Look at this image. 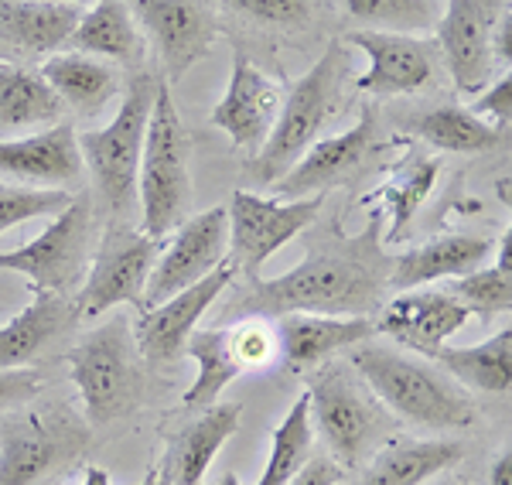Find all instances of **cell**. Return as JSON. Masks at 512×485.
I'll return each instance as SVG.
<instances>
[{
	"instance_id": "17",
	"label": "cell",
	"mask_w": 512,
	"mask_h": 485,
	"mask_svg": "<svg viewBox=\"0 0 512 485\" xmlns=\"http://www.w3.org/2000/svg\"><path fill=\"white\" fill-rule=\"evenodd\" d=\"M349 45L359 48L369 59L362 72L359 89L373 96H410L431 86L434 79V48L414 35H396V31H352Z\"/></svg>"
},
{
	"instance_id": "22",
	"label": "cell",
	"mask_w": 512,
	"mask_h": 485,
	"mask_svg": "<svg viewBox=\"0 0 512 485\" xmlns=\"http://www.w3.org/2000/svg\"><path fill=\"white\" fill-rule=\"evenodd\" d=\"M79 18V0H0V45L21 55L59 52Z\"/></svg>"
},
{
	"instance_id": "14",
	"label": "cell",
	"mask_w": 512,
	"mask_h": 485,
	"mask_svg": "<svg viewBox=\"0 0 512 485\" xmlns=\"http://www.w3.org/2000/svg\"><path fill=\"white\" fill-rule=\"evenodd\" d=\"M233 277H236V267L226 260L222 267L205 274L202 281H195L192 287L171 294L168 301L154 304V308L140 311V322L134 332L140 356H144L147 363H171V359L185 356L188 335L198 328L205 311L226 294Z\"/></svg>"
},
{
	"instance_id": "45",
	"label": "cell",
	"mask_w": 512,
	"mask_h": 485,
	"mask_svg": "<svg viewBox=\"0 0 512 485\" xmlns=\"http://www.w3.org/2000/svg\"><path fill=\"white\" fill-rule=\"evenodd\" d=\"M79 485H113V482H110V472H106V468L89 465L86 468V479H82ZM140 485H161V472H158V468H154V472H147V479L140 482Z\"/></svg>"
},
{
	"instance_id": "28",
	"label": "cell",
	"mask_w": 512,
	"mask_h": 485,
	"mask_svg": "<svg viewBox=\"0 0 512 485\" xmlns=\"http://www.w3.org/2000/svg\"><path fill=\"white\" fill-rule=\"evenodd\" d=\"M76 52L96 55V59L117 65H140L144 62V35L137 28V18L130 14L127 0H96L72 31Z\"/></svg>"
},
{
	"instance_id": "44",
	"label": "cell",
	"mask_w": 512,
	"mask_h": 485,
	"mask_svg": "<svg viewBox=\"0 0 512 485\" xmlns=\"http://www.w3.org/2000/svg\"><path fill=\"white\" fill-rule=\"evenodd\" d=\"M489 485H512V451L509 448H502L499 455L492 458Z\"/></svg>"
},
{
	"instance_id": "47",
	"label": "cell",
	"mask_w": 512,
	"mask_h": 485,
	"mask_svg": "<svg viewBox=\"0 0 512 485\" xmlns=\"http://www.w3.org/2000/svg\"><path fill=\"white\" fill-rule=\"evenodd\" d=\"M216 485H243V482H239L233 472H226V475H222V479H219Z\"/></svg>"
},
{
	"instance_id": "5",
	"label": "cell",
	"mask_w": 512,
	"mask_h": 485,
	"mask_svg": "<svg viewBox=\"0 0 512 485\" xmlns=\"http://www.w3.org/2000/svg\"><path fill=\"white\" fill-rule=\"evenodd\" d=\"M311 424L345 468L373 458L393 431V417L349 366H321L308 376Z\"/></svg>"
},
{
	"instance_id": "4",
	"label": "cell",
	"mask_w": 512,
	"mask_h": 485,
	"mask_svg": "<svg viewBox=\"0 0 512 485\" xmlns=\"http://www.w3.org/2000/svg\"><path fill=\"white\" fill-rule=\"evenodd\" d=\"M192 202V175H188V137L171 100V86L158 79L154 106L147 117L144 151L137 171V209L140 229L151 240H161L185 223Z\"/></svg>"
},
{
	"instance_id": "40",
	"label": "cell",
	"mask_w": 512,
	"mask_h": 485,
	"mask_svg": "<svg viewBox=\"0 0 512 485\" xmlns=\"http://www.w3.org/2000/svg\"><path fill=\"white\" fill-rule=\"evenodd\" d=\"M475 117H482L485 123H495V127H506L512 117V82L509 76L492 79L489 86L478 93V100L472 106Z\"/></svg>"
},
{
	"instance_id": "36",
	"label": "cell",
	"mask_w": 512,
	"mask_h": 485,
	"mask_svg": "<svg viewBox=\"0 0 512 485\" xmlns=\"http://www.w3.org/2000/svg\"><path fill=\"white\" fill-rule=\"evenodd\" d=\"M448 294L465 304L468 315L492 322L499 315H509L512 308V274L499 267H478L465 277H454Z\"/></svg>"
},
{
	"instance_id": "48",
	"label": "cell",
	"mask_w": 512,
	"mask_h": 485,
	"mask_svg": "<svg viewBox=\"0 0 512 485\" xmlns=\"http://www.w3.org/2000/svg\"><path fill=\"white\" fill-rule=\"evenodd\" d=\"M441 485H461V482H441Z\"/></svg>"
},
{
	"instance_id": "29",
	"label": "cell",
	"mask_w": 512,
	"mask_h": 485,
	"mask_svg": "<svg viewBox=\"0 0 512 485\" xmlns=\"http://www.w3.org/2000/svg\"><path fill=\"white\" fill-rule=\"evenodd\" d=\"M185 356L198 366L192 386L185 390V407H212L219 400V393L229 383H236L246 373L233 349V328H195L185 342Z\"/></svg>"
},
{
	"instance_id": "11",
	"label": "cell",
	"mask_w": 512,
	"mask_h": 485,
	"mask_svg": "<svg viewBox=\"0 0 512 485\" xmlns=\"http://www.w3.org/2000/svg\"><path fill=\"white\" fill-rule=\"evenodd\" d=\"M509 14L506 0H448L437 18V45L444 69L461 96H478L495 76L492 41Z\"/></svg>"
},
{
	"instance_id": "39",
	"label": "cell",
	"mask_w": 512,
	"mask_h": 485,
	"mask_svg": "<svg viewBox=\"0 0 512 485\" xmlns=\"http://www.w3.org/2000/svg\"><path fill=\"white\" fill-rule=\"evenodd\" d=\"M233 349L243 369H260V366H267L270 359H277V335H274V328H267L260 318H250L246 325L233 328Z\"/></svg>"
},
{
	"instance_id": "19",
	"label": "cell",
	"mask_w": 512,
	"mask_h": 485,
	"mask_svg": "<svg viewBox=\"0 0 512 485\" xmlns=\"http://www.w3.org/2000/svg\"><path fill=\"white\" fill-rule=\"evenodd\" d=\"M376 144V120L373 113H362L359 123L325 141H315L301 154V161L287 171L277 185V199H308V195H325L328 188L349 182L362 161L373 154Z\"/></svg>"
},
{
	"instance_id": "43",
	"label": "cell",
	"mask_w": 512,
	"mask_h": 485,
	"mask_svg": "<svg viewBox=\"0 0 512 485\" xmlns=\"http://www.w3.org/2000/svg\"><path fill=\"white\" fill-rule=\"evenodd\" d=\"M492 55H495V65H509L512 62V18L499 21V31H495V41H492Z\"/></svg>"
},
{
	"instance_id": "7",
	"label": "cell",
	"mask_w": 512,
	"mask_h": 485,
	"mask_svg": "<svg viewBox=\"0 0 512 485\" xmlns=\"http://www.w3.org/2000/svg\"><path fill=\"white\" fill-rule=\"evenodd\" d=\"M72 383L93 424L127 417L140 400V352L127 318L99 325L65 352Z\"/></svg>"
},
{
	"instance_id": "27",
	"label": "cell",
	"mask_w": 512,
	"mask_h": 485,
	"mask_svg": "<svg viewBox=\"0 0 512 485\" xmlns=\"http://www.w3.org/2000/svg\"><path fill=\"white\" fill-rule=\"evenodd\" d=\"M461 455H465V445L454 438L393 441L369 458L359 485H427L434 475L458 465Z\"/></svg>"
},
{
	"instance_id": "26",
	"label": "cell",
	"mask_w": 512,
	"mask_h": 485,
	"mask_svg": "<svg viewBox=\"0 0 512 485\" xmlns=\"http://www.w3.org/2000/svg\"><path fill=\"white\" fill-rule=\"evenodd\" d=\"M79 318L76 301L59 294H35L11 322L0 325V369H18L48 349Z\"/></svg>"
},
{
	"instance_id": "18",
	"label": "cell",
	"mask_w": 512,
	"mask_h": 485,
	"mask_svg": "<svg viewBox=\"0 0 512 485\" xmlns=\"http://www.w3.org/2000/svg\"><path fill=\"white\" fill-rule=\"evenodd\" d=\"M280 106H284V86L256 69L246 55L236 52L233 76H229L226 93L212 110V123L226 130L236 147L256 154L274 130Z\"/></svg>"
},
{
	"instance_id": "30",
	"label": "cell",
	"mask_w": 512,
	"mask_h": 485,
	"mask_svg": "<svg viewBox=\"0 0 512 485\" xmlns=\"http://www.w3.org/2000/svg\"><path fill=\"white\" fill-rule=\"evenodd\" d=\"M437 363L451 380L461 386H472L482 393H509L512 386V332L489 335L485 342L475 345H441L437 349Z\"/></svg>"
},
{
	"instance_id": "41",
	"label": "cell",
	"mask_w": 512,
	"mask_h": 485,
	"mask_svg": "<svg viewBox=\"0 0 512 485\" xmlns=\"http://www.w3.org/2000/svg\"><path fill=\"white\" fill-rule=\"evenodd\" d=\"M38 373L35 369H0V414L14 407H24L28 400H35L38 393Z\"/></svg>"
},
{
	"instance_id": "16",
	"label": "cell",
	"mask_w": 512,
	"mask_h": 485,
	"mask_svg": "<svg viewBox=\"0 0 512 485\" xmlns=\"http://www.w3.org/2000/svg\"><path fill=\"white\" fill-rule=\"evenodd\" d=\"M137 24H144L158 45L164 82H178L212 48L219 28L198 0H127Z\"/></svg>"
},
{
	"instance_id": "34",
	"label": "cell",
	"mask_w": 512,
	"mask_h": 485,
	"mask_svg": "<svg viewBox=\"0 0 512 485\" xmlns=\"http://www.w3.org/2000/svg\"><path fill=\"white\" fill-rule=\"evenodd\" d=\"M311 448H315V424H311L308 393H301L284 414V421L270 434L267 468H263L256 485H291L294 475L308 465Z\"/></svg>"
},
{
	"instance_id": "21",
	"label": "cell",
	"mask_w": 512,
	"mask_h": 485,
	"mask_svg": "<svg viewBox=\"0 0 512 485\" xmlns=\"http://www.w3.org/2000/svg\"><path fill=\"white\" fill-rule=\"evenodd\" d=\"M277 356L287 369L308 373L376 335V322L366 315H280L277 318Z\"/></svg>"
},
{
	"instance_id": "42",
	"label": "cell",
	"mask_w": 512,
	"mask_h": 485,
	"mask_svg": "<svg viewBox=\"0 0 512 485\" xmlns=\"http://www.w3.org/2000/svg\"><path fill=\"white\" fill-rule=\"evenodd\" d=\"M342 482V468L332 458H315L294 475L291 485H338Z\"/></svg>"
},
{
	"instance_id": "3",
	"label": "cell",
	"mask_w": 512,
	"mask_h": 485,
	"mask_svg": "<svg viewBox=\"0 0 512 485\" xmlns=\"http://www.w3.org/2000/svg\"><path fill=\"white\" fill-rule=\"evenodd\" d=\"M345 72H349V52H345V45L332 41L321 52V59L287 89L274 130H270L260 151L253 154L250 175L256 182H280L301 161V154L318 141V134L338 113V103H342Z\"/></svg>"
},
{
	"instance_id": "8",
	"label": "cell",
	"mask_w": 512,
	"mask_h": 485,
	"mask_svg": "<svg viewBox=\"0 0 512 485\" xmlns=\"http://www.w3.org/2000/svg\"><path fill=\"white\" fill-rule=\"evenodd\" d=\"M89 243H93V209L86 199H72L35 240L0 253V270L28 277L35 294L69 298L86 277Z\"/></svg>"
},
{
	"instance_id": "33",
	"label": "cell",
	"mask_w": 512,
	"mask_h": 485,
	"mask_svg": "<svg viewBox=\"0 0 512 485\" xmlns=\"http://www.w3.org/2000/svg\"><path fill=\"white\" fill-rule=\"evenodd\" d=\"M414 134L437 151L451 154H485L502 141L499 127L475 117L465 106H434L414 120Z\"/></svg>"
},
{
	"instance_id": "15",
	"label": "cell",
	"mask_w": 512,
	"mask_h": 485,
	"mask_svg": "<svg viewBox=\"0 0 512 485\" xmlns=\"http://www.w3.org/2000/svg\"><path fill=\"white\" fill-rule=\"evenodd\" d=\"M468 318H472L468 308L454 301L448 291L410 287V291L390 298L376 322V335H386L393 345L420 359H434L437 349L448 345V339L465 328Z\"/></svg>"
},
{
	"instance_id": "23",
	"label": "cell",
	"mask_w": 512,
	"mask_h": 485,
	"mask_svg": "<svg viewBox=\"0 0 512 485\" xmlns=\"http://www.w3.org/2000/svg\"><path fill=\"white\" fill-rule=\"evenodd\" d=\"M489 253L492 240H485V236H437V240H427L393 257L390 284L410 291V287H427L434 281H454V277H465L482 267Z\"/></svg>"
},
{
	"instance_id": "12",
	"label": "cell",
	"mask_w": 512,
	"mask_h": 485,
	"mask_svg": "<svg viewBox=\"0 0 512 485\" xmlns=\"http://www.w3.org/2000/svg\"><path fill=\"white\" fill-rule=\"evenodd\" d=\"M82 431L72 417L28 410L0 424V485H35L55 465L72 458Z\"/></svg>"
},
{
	"instance_id": "24",
	"label": "cell",
	"mask_w": 512,
	"mask_h": 485,
	"mask_svg": "<svg viewBox=\"0 0 512 485\" xmlns=\"http://www.w3.org/2000/svg\"><path fill=\"white\" fill-rule=\"evenodd\" d=\"M239 417V404H212L195 424H188L164 455V485H202L219 448L236 434Z\"/></svg>"
},
{
	"instance_id": "31",
	"label": "cell",
	"mask_w": 512,
	"mask_h": 485,
	"mask_svg": "<svg viewBox=\"0 0 512 485\" xmlns=\"http://www.w3.org/2000/svg\"><path fill=\"white\" fill-rule=\"evenodd\" d=\"M62 100L41 72L0 62V137L24 127H52L62 120Z\"/></svg>"
},
{
	"instance_id": "32",
	"label": "cell",
	"mask_w": 512,
	"mask_h": 485,
	"mask_svg": "<svg viewBox=\"0 0 512 485\" xmlns=\"http://www.w3.org/2000/svg\"><path fill=\"white\" fill-rule=\"evenodd\" d=\"M437 175H441V164L434 158H424V154H410L403 158L400 168L386 178L383 188H376L373 199L383 202V216H386V243H396L407 226L414 223L417 209L427 202V195L434 192Z\"/></svg>"
},
{
	"instance_id": "20",
	"label": "cell",
	"mask_w": 512,
	"mask_h": 485,
	"mask_svg": "<svg viewBox=\"0 0 512 485\" xmlns=\"http://www.w3.org/2000/svg\"><path fill=\"white\" fill-rule=\"evenodd\" d=\"M82 151L72 123H52L31 137H0V175L35 188H72L82 182Z\"/></svg>"
},
{
	"instance_id": "9",
	"label": "cell",
	"mask_w": 512,
	"mask_h": 485,
	"mask_svg": "<svg viewBox=\"0 0 512 485\" xmlns=\"http://www.w3.org/2000/svg\"><path fill=\"white\" fill-rule=\"evenodd\" d=\"M154 260H158V240H151L144 229L127 223L106 226L89 277L76 298L79 318H99L117 304H134L144 311V287Z\"/></svg>"
},
{
	"instance_id": "37",
	"label": "cell",
	"mask_w": 512,
	"mask_h": 485,
	"mask_svg": "<svg viewBox=\"0 0 512 485\" xmlns=\"http://www.w3.org/2000/svg\"><path fill=\"white\" fill-rule=\"evenodd\" d=\"M76 195L69 188H18L0 182V236L41 216H59Z\"/></svg>"
},
{
	"instance_id": "13",
	"label": "cell",
	"mask_w": 512,
	"mask_h": 485,
	"mask_svg": "<svg viewBox=\"0 0 512 485\" xmlns=\"http://www.w3.org/2000/svg\"><path fill=\"white\" fill-rule=\"evenodd\" d=\"M229 250V219L222 205L198 212V216L185 219L175 229V240L168 250L154 260L151 277L144 287V308L168 301L171 294L185 291L195 281H202L205 274H212L216 267L226 263Z\"/></svg>"
},
{
	"instance_id": "1",
	"label": "cell",
	"mask_w": 512,
	"mask_h": 485,
	"mask_svg": "<svg viewBox=\"0 0 512 485\" xmlns=\"http://www.w3.org/2000/svg\"><path fill=\"white\" fill-rule=\"evenodd\" d=\"M379 219L362 236L338 243H315L297 267L280 277L250 274L246 291L222 311L233 318L280 315H366L383 304L390 287V260L376 243Z\"/></svg>"
},
{
	"instance_id": "38",
	"label": "cell",
	"mask_w": 512,
	"mask_h": 485,
	"mask_svg": "<svg viewBox=\"0 0 512 485\" xmlns=\"http://www.w3.org/2000/svg\"><path fill=\"white\" fill-rule=\"evenodd\" d=\"M229 7L267 28H301L311 21V0H229Z\"/></svg>"
},
{
	"instance_id": "10",
	"label": "cell",
	"mask_w": 512,
	"mask_h": 485,
	"mask_svg": "<svg viewBox=\"0 0 512 485\" xmlns=\"http://www.w3.org/2000/svg\"><path fill=\"white\" fill-rule=\"evenodd\" d=\"M325 195L308 199H263L253 192H233L229 199V263L246 277L256 274L274 253L318 219Z\"/></svg>"
},
{
	"instance_id": "35",
	"label": "cell",
	"mask_w": 512,
	"mask_h": 485,
	"mask_svg": "<svg viewBox=\"0 0 512 485\" xmlns=\"http://www.w3.org/2000/svg\"><path fill=\"white\" fill-rule=\"evenodd\" d=\"M345 11L369 31H396V35H420L437 28L441 7L437 0H345Z\"/></svg>"
},
{
	"instance_id": "25",
	"label": "cell",
	"mask_w": 512,
	"mask_h": 485,
	"mask_svg": "<svg viewBox=\"0 0 512 485\" xmlns=\"http://www.w3.org/2000/svg\"><path fill=\"white\" fill-rule=\"evenodd\" d=\"M41 79L52 86L62 106H72L82 117H96L120 93L117 65L86 52H62L41 65Z\"/></svg>"
},
{
	"instance_id": "2",
	"label": "cell",
	"mask_w": 512,
	"mask_h": 485,
	"mask_svg": "<svg viewBox=\"0 0 512 485\" xmlns=\"http://www.w3.org/2000/svg\"><path fill=\"white\" fill-rule=\"evenodd\" d=\"M349 366L390 414L427 431H465L475 424V400L458 383L400 345L373 339L352 345Z\"/></svg>"
},
{
	"instance_id": "46",
	"label": "cell",
	"mask_w": 512,
	"mask_h": 485,
	"mask_svg": "<svg viewBox=\"0 0 512 485\" xmlns=\"http://www.w3.org/2000/svg\"><path fill=\"white\" fill-rule=\"evenodd\" d=\"M499 270H509L512 274V263H509V229L502 233V240H499V263H495Z\"/></svg>"
},
{
	"instance_id": "6",
	"label": "cell",
	"mask_w": 512,
	"mask_h": 485,
	"mask_svg": "<svg viewBox=\"0 0 512 485\" xmlns=\"http://www.w3.org/2000/svg\"><path fill=\"white\" fill-rule=\"evenodd\" d=\"M154 89H158V79H151L147 72H137L127 82L117 117L106 127L79 134L82 164H89L93 182L113 216H130L137 209V171L140 151H144L147 117H151L154 106Z\"/></svg>"
}]
</instances>
